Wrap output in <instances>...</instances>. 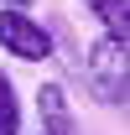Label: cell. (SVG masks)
<instances>
[{"label":"cell","mask_w":130,"mask_h":135,"mask_svg":"<svg viewBox=\"0 0 130 135\" xmlns=\"http://www.w3.org/2000/svg\"><path fill=\"white\" fill-rule=\"evenodd\" d=\"M0 135H21V99H16V83L5 78V68H0Z\"/></svg>","instance_id":"obj_5"},{"label":"cell","mask_w":130,"mask_h":135,"mask_svg":"<svg viewBox=\"0 0 130 135\" xmlns=\"http://www.w3.org/2000/svg\"><path fill=\"white\" fill-rule=\"evenodd\" d=\"M36 114H42V135H78V119L68 109V94L63 83H47L36 94Z\"/></svg>","instance_id":"obj_3"},{"label":"cell","mask_w":130,"mask_h":135,"mask_svg":"<svg viewBox=\"0 0 130 135\" xmlns=\"http://www.w3.org/2000/svg\"><path fill=\"white\" fill-rule=\"evenodd\" d=\"M83 5H89V16H99L104 36L130 42V0H83Z\"/></svg>","instance_id":"obj_4"},{"label":"cell","mask_w":130,"mask_h":135,"mask_svg":"<svg viewBox=\"0 0 130 135\" xmlns=\"http://www.w3.org/2000/svg\"><path fill=\"white\" fill-rule=\"evenodd\" d=\"M0 52L21 62H52L57 42L36 16H26V5H0Z\"/></svg>","instance_id":"obj_1"},{"label":"cell","mask_w":130,"mask_h":135,"mask_svg":"<svg viewBox=\"0 0 130 135\" xmlns=\"http://www.w3.org/2000/svg\"><path fill=\"white\" fill-rule=\"evenodd\" d=\"M125 47L130 42H114V36H99L89 57H83V78L94 88L99 104H120L125 109Z\"/></svg>","instance_id":"obj_2"},{"label":"cell","mask_w":130,"mask_h":135,"mask_svg":"<svg viewBox=\"0 0 130 135\" xmlns=\"http://www.w3.org/2000/svg\"><path fill=\"white\" fill-rule=\"evenodd\" d=\"M5 5H31V0H5Z\"/></svg>","instance_id":"obj_6"}]
</instances>
